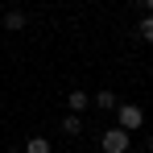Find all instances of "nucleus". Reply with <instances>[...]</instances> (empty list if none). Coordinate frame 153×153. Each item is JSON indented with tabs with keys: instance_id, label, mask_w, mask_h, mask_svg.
<instances>
[{
	"instance_id": "obj_4",
	"label": "nucleus",
	"mask_w": 153,
	"mask_h": 153,
	"mask_svg": "<svg viewBox=\"0 0 153 153\" xmlns=\"http://www.w3.org/2000/svg\"><path fill=\"white\" fill-rule=\"evenodd\" d=\"M21 153H50V141H46V137H29Z\"/></svg>"
},
{
	"instance_id": "obj_9",
	"label": "nucleus",
	"mask_w": 153,
	"mask_h": 153,
	"mask_svg": "<svg viewBox=\"0 0 153 153\" xmlns=\"http://www.w3.org/2000/svg\"><path fill=\"white\" fill-rule=\"evenodd\" d=\"M141 8H145V17H153V0H141Z\"/></svg>"
},
{
	"instance_id": "obj_10",
	"label": "nucleus",
	"mask_w": 153,
	"mask_h": 153,
	"mask_svg": "<svg viewBox=\"0 0 153 153\" xmlns=\"http://www.w3.org/2000/svg\"><path fill=\"white\" fill-rule=\"evenodd\" d=\"M149 153H153V137H149Z\"/></svg>"
},
{
	"instance_id": "obj_8",
	"label": "nucleus",
	"mask_w": 153,
	"mask_h": 153,
	"mask_svg": "<svg viewBox=\"0 0 153 153\" xmlns=\"http://www.w3.org/2000/svg\"><path fill=\"white\" fill-rule=\"evenodd\" d=\"M137 33H141V42H153V17H141Z\"/></svg>"
},
{
	"instance_id": "obj_5",
	"label": "nucleus",
	"mask_w": 153,
	"mask_h": 153,
	"mask_svg": "<svg viewBox=\"0 0 153 153\" xmlns=\"http://www.w3.org/2000/svg\"><path fill=\"white\" fill-rule=\"evenodd\" d=\"M66 103H71V112L79 116V112H83V108L91 103V95H87V91H71V100H66Z\"/></svg>"
},
{
	"instance_id": "obj_6",
	"label": "nucleus",
	"mask_w": 153,
	"mask_h": 153,
	"mask_svg": "<svg viewBox=\"0 0 153 153\" xmlns=\"http://www.w3.org/2000/svg\"><path fill=\"white\" fill-rule=\"evenodd\" d=\"M4 29H8V33L25 29V13H4Z\"/></svg>"
},
{
	"instance_id": "obj_7",
	"label": "nucleus",
	"mask_w": 153,
	"mask_h": 153,
	"mask_svg": "<svg viewBox=\"0 0 153 153\" xmlns=\"http://www.w3.org/2000/svg\"><path fill=\"white\" fill-rule=\"evenodd\" d=\"M95 103H100L103 112H116V108H120V100H116L112 91H100V95H95Z\"/></svg>"
},
{
	"instance_id": "obj_2",
	"label": "nucleus",
	"mask_w": 153,
	"mask_h": 153,
	"mask_svg": "<svg viewBox=\"0 0 153 153\" xmlns=\"http://www.w3.org/2000/svg\"><path fill=\"white\" fill-rule=\"evenodd\" d=\"M100 145H103V153H128V132L124 128H108Z\"/></svg>"
},
{
	"instance_id": "obj_1",
	"label": "nucleus",
	"mask_w": 153,
	"mask_h": 153,
	"mask_svg": "<svg viewBox=\"0 0 153 153\" xmlns=\"http://www.w3.org/2000/svg\"><path fill=\"white\" fill-rule=\"evenodd\" d=\"M116 120H120L116 128H124V132H137V128H141V120H145V112H141L137 103H120V108H116Z\"/></svg>"
},
{
	"instance_id": "obj_11",
	"label": "nucleus",
	"mask_w": 153,
	"mask_h": 153,
	"mask_svg": "<svg viewBox=\"0 0 153 153\" xmlns=\"http://www.w3.org/2000/svg\"><path fill=\"white\" fill-rule=\"evenodd\" d=\"M8 153H21V149H8Z\"/></svg>"
},
{
	"instance_id": "obj_3",
	"label": "nucleus",
	"mask_w": 153,
	"mask_h": 153,
	"mask_svg": "<svg viewBox=\"0 0 153 153\" xmlns=\"http://www.w3.org/2000/svg\"><path fill=\"white\" fill-rule=\"evenodd\" d=\"M62 132H66V137H79V132H83V120H79L75 112H71V116H62Z\"/></svg>"
}]
</instances>
